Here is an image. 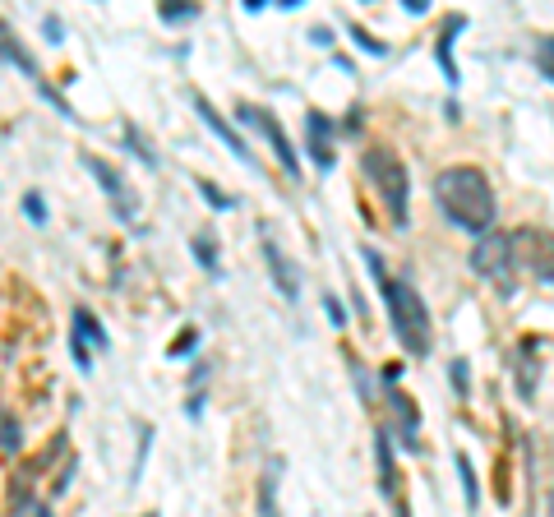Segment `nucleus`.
Instances as JSON below:
<instances>
[{
  "label": "nucleus",
  "mask_w": 554,
  "mask_h": 517,
  "mask_svg": "<svg viewBox=\"0 0 554 517\" xmlns=\"http://www.w3.org/2000/svg\"><path fill=\"white\" fill-rule=\"evenodd\" d=\"M125 139H130V144L139 148V157H144L148 167H157V153H153V148H148V139H144V134H139V130H134V125H130V130H125Z\"/></svg>",
  "instance_id": "16"
},
{
  "label": "nucleus",
  "mask_w": 554,
  "mask_h": 517,
  "mask_svg": "<svg viewBox=\"0 0 554 517\" xmlns=\"http://www.w3.org/2000/svg\"><path fill=\"white\" fill-rule=\"evenodd\" d=\"M194 107H199V116H204V125H208V130H213V134H222V144H227L231 153L250 162V148H245V139H241L236 130H231V125L222 121V116H217V111H213V102H204V97H194Z\"/></svg>",
  "instance_id": "9"
},
{
  "label": "nucleus",
  "mask_w": 554,
  "mask_h": 517,
  "mask_svg": "<svg viewBox=\"0 0 554 517\" xmlns=\"http://www.w3.org/2000/svg\"><path fill=\"white\" fill-rule=\"evenodd\" d=\"M453 384H458L462 393H467V388H471V379H467V365H462V361H453Z\"/></svg>",
  "instance_id": "20"
},
{
  "label": "nucleus",
  "mask_w": 554,
  "mask_h": 517,
  "mask_svg": "<svg viewBox=\"0 0 554 517\" xmlns=\"http://www.w3.org/2000/svg\"><path fill=\"white\" fill-rule=\"evenodd\" d=\"M162 19H167V24H185V19H199V5H162Z\"/></svg>",
  "instance_id": "15"
},
{
  "label": "nucleus",
  "mask_w": 554,
  "mask_h": 517,
  "mask_svg": "<svg viewBox=\"0 0 554 517\" xmlns=\"http://www.w3.org/2000/svg\"><path fill=\"white\" fill-rule=\"evenodd\" d=\"M351 37H356V42H361L365 51H374V56H384V42H374V37L365 33V28H351Z\"/></svg>",
  "instance_id": "19"
},
{
  "label": "nucleus",
  "mask_w": 554,
  "mask_h": 517,
  "mask_svg": "<svg viewBox=\"0 0 554 517\" xmlns=\"http://www.w3.org/2000/svg\"><path fill=\"white\" fill-rule=\"evenodd\" d=\"M236 116H241L245 125H254V130H259V134L268 139V144H273V153H277V162L287 167V176H301V162H296V148H291V139L282 134V125H277L264 107H254V102H236Z\"/></svg>",
  "instance_id": "6"
},
{
  "label": "nucleus",
  "mask_w": 554,
  "mask_h": 517,
  "mask_svg": "<svg viewBox=\"0 0 554 517\" xmlns=\"http://www.w3.org/2000/svg\"><path fill=\"white\" fill-rule=\"evenodd\" d=\"M0 448L19 453V421H14L10 411H0Z\"/></svg>",
  "instance_id": "13"
},
{
  "label": "nucleus",
  "mask_w": 554,
  "mask_h": 517,
  "mask_svg": "<svg viewBox=\"0 0 554 517\" xmlns=\"http://www.w3.org/2000/svg\"><path fill=\"white\" fill-rule=\"evenodd\" d=\"M24 213L33 217L37 227H42V222H47V204H42V194H24Z\"/></svg>",
  "instance_id": "17"
},
{
  "label": "nucleus",
  "mask_w": 554,
  "mask_h": 517,
  "mask_svg": "<svg viewBox=\"0 0 554 517\" xmlns=\"http://www.w3.org/2000/svg\"><path fill=\"white\" fill-rule=\"evenodd\" d=\"M93 337V347H107V337H102V324H97L88 310H74V342H88Z\"/></svg>",
  "instance_id": "12"
},
{
  "label": "nucleus",
  "mask_w": 554,
  "mask_h": 517,
  "mask_svg": "<svg viewBox=\"0 0 554 517\" xmlns=\"http://www.w3.org/2000/svg\"><path fill=\"white\" fill-rule=\"evenodd\" d=\"M508 241H513V268L531 273L536 282H554V231L522 227L508 231Z\"/></svg>",
  "instance_id": "4"
},
{
  "label": "nucleus",
  "mask_w": 554,
  "mask_h": 517,
  "mask_svg": "<svg viewBox=\"0 0 554 517\" xmlns=\"http://www.w3.org/2000/svg\"><path fill=\"white\" fill-rule=\"evenodd\" d=\"M264 254H268V268H273V282L282 287V296H287V301H296V296H301V277H296V268L287 264V254L277 250L268 236H264Z\"/></svg>",
  "instance_id": "8"
},
{
  "label": "nucleus",
  "mask_w": 554,
  "mask_h": 517,
  "mask_svg": "<svg viewBox=\"0 0 554 517\" xmlns=\"http://www.w3.org/2000/svg\"><path fill=\"white\" fill-rule=\"evenodd\" d=\"M365 176L379 185V194H384L393 222L407 227V167H402L388 148H370V153H365Z\"/></svg>",
  "instance_id": "3"
},
{
  "label": "nucleus",
  "mask_w": 554,
  "mask_h": 517,
  "mask_svg": "<svg viewBox=\"0 0 554 517\" xmlns=\"http://www.w3.org/2000/svg\"><path fill=\"white\" fill-rule=\"evenodd\" d=\"M84 167L93 171L97 181H102V190H107V199L116 204V213H121L125 222H130V217H134V208H125V181H121V171H116V167H107L102 157H84Z\"/></svg>",
  "instance_id": "7"
},
{
  "label": "nucleus",
  "mask_w": 554,
  "mask_h": 517,
  "mask_svg": "<svg viewBox=\"0 0 554 517\" xmlns=\"http://www.w3.org/2000/svg\"><path fill=\"white\" fill-rule=\"evenodd\" d=\"M471 264H476V273L490 277V282H499L504 291H513V241H508L504 231H490V236H481L476 241V250H471Z\"/></svg>",
  "instance_id": "5"
},
{
  "label": "nucleus",
  "mask_w": 554,
  "mask_h": 517,
  "mask_svg": "<svg viewBox=\"0 0 554 517\" xmlns=\"http://www.w3.org/2000/svg\"><path fill=\"white\" fill-rule=\"evenodd\" d=\"M310 153H319V167H333V121L310 111Z\"/></svg>",
  "instance_id": "10"
},
{
  "label": "nucleus",
  "mask_w": 554,
  "mask_h": 517,
  "mask_svg": "<svg viewBox=\"0 0 554 517\" xmlns=\"http://www.w3.org/2000/svg\"><path fill=\"white\" fill-rule=\"evenodd\" d=\"M148 517H157V513H148Z\"/></svg>",
  "instance_id": "23"
},
{
  "label": "nucleus",
  "mask_w": 554,
  "mask_h": 517,
  "mask_svg": "<svg viewBox=\"0 0 554 517\" xmlns=\"http://www.w3.org/2000/svg\"><path fill=\"white\" fill-rule=\"evenodd\" d=\"M194 259H199V264L208 268V273H222V264H217V236L213 231H199V236H194Z\"/></svg>",
  "instance_id": "11"
},
{
  "label": "nucleus",
  "mask_w": 554,
  "mask_h": 517,
  "mask_svg": "<svg viewBox=\"0 0 554 517\" xmlns=\"http://www.w3.org/2000/svg\"><path fill=\"white\" fill-rule=\"evenodd\" d=\"M458 471H462V485H467V499L476 504V476H471V462H467V457H458Z\"/></svg>",
  "instance_id": "18"
},
{
  "label": "nucleus",
  "mask_w": 554,
  "mask_h": 517,
  "mask_svg": "<svg viewBox=\"0 0 554 517\" xmlns=\"http://www.w3.org/2000/svg\"><path fill=\"white\" fill-rule=\"evenodd\" d=\"M550 517H554V490H550Z\"/></svg>",
  "instance_id": "22"
},
{
  "label": "nucleus",
  "mask_w": 554,
  "mask_h": 517,
  "mask_svg": "<svg viewBox=\"0 0 554 517\" xmlns=\"http://www.w3.org/2000/svg\"><path fill=\"white\" fill-rule=\"evenodd\" d=\"M434 199H439V208L448 213V222H458L471 236H490L499 208H494V190H490V181H485V171H476V167L439 171V176H434Z\"/></svg>",
  "instance_id": "1"
},
{
  "label": "nucleus",
  "mask_w": 554,
  "mask_h": 517,
  "mask_svg": "<svg viewBox=\"0 0 554 517\" xmlns=\"http://www.w3.org/2000/svg\"><path fill=\"white\" fill-rule=\"evenodd\" d=\"M273 490H277L273 471H264V481H259V517H277V508H273Z\"/></svg>",
  "instance_id": "14"
},
{
  "label": "nucleus",
  "mask_w": 554,
  "mask_h": 517,
  "mask_svg": "<svg viewBox=\"0 0 554 517\" xmlns=\"http://www.w3.org/2000/svg\"><path fill=\"white\" fill-rule=\"evenodd\" d=\"M365 264H370L374 282L384 291V305H388V319H393L398 342L411 351V356H425V351H430V314H425V301L416 296V287L402 282V277H388L374 250H365Z\"/></svg>",
  "instance_id": "2"
},
{
  "label": "nucleus",
  "mask_w": 554,
  "mask_h": 517,
  "mask_svg": "<svg viewBox=\"0 0 554 517\" xmlns=\"http://www.w3.org/2000/svg\"><path fill=\"white\" fill-rule=\"evenodd\" d=\"M190 347H194V333H185L181 342H176V347H171V356H185V351H190Z\"/></svg>",
  "instance_id": "21"
}]
</instances>
